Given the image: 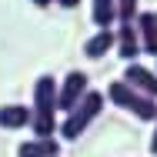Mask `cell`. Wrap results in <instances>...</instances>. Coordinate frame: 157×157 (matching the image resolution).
I'll use <instances>...</instances> for the list:
<instances>
[{
	"mask_svg": "<svg viewBox=\"0 0 157 157\" xmlns=\"http://www.w3.org/2000/svg\"><path fill=\"white\" fill-rule=\"evenodd\" d=\"M57 97H60V84L54 74H40L33 80V100H30V130L33 137H54L57 124Z\"/></svg>",
	"mask_w": 157,
	"mask_h": 157,
	"instance_id": "6da1fadb",
	"label": "cell"
},
{
	"mask_svg": "<svg viewBox=\"0 0 157 157\" xmlns=\"http://www.w3.org/2000/svg\"><path fill=\"white\" fill-rule=\"evenodd\" d=\"M104 94H107V100H110L114 107L134 114L137 121H151V124L157 121V100H154V97H147V94H140V90L130 87L127 80H114V84H107Z\"/></svg>",
	"mask_w": 157,
	"mask_h": 157,
	"instance_id": "7a4b0ae2",
	"label": "cell"
},
{
	"mask_svg": "<svg viewBox=\"0 0 157 157\" xmlns=\"http://www.w3.org/2000/svg\"><path fill=\"white\" fill-rule=\"evenodd\" d=\"M104 104H107V94H100V90H90V94L84 97L67 117L60 121V137L63 140H77L87 127L94 124L97 117H100V110H104Z\"/></svg>",
	"mask_w": 157,
	"mask_h": 157,
	"instance_id": "3957f363",
	"label": "cell"
},
{
	"mask_svg": "<svg viewBox=\"0 0 157 157\" xmlns=\"http://www.w3.org/2000/svg\"><path fill=\"white\" fill-rule=\"evenodd\" d=\"M90 94V80H87V74L84 70H70L67 77L60 80V97H57V107H60L63 114H70L84 97Z\"/></svg>",
	"mask_w": 157,
	"mask_h": 157,
	"instance_id": "277c9868",
	"label": "cell"
},
{
	"mask_svg": "<svg viewBox=\"0 0 157 157\" xmlns=\"http://www.w3.org/2000/svg\"><path fill=\"white\" fill-rule=\"evenodd\" d=\"M124 80L130 84V87H137L140 94H147V97H154V100H157V70L144 67V63H127Z\"/></svg>",
	"mask_w": 157,
	"mask_h": 157,
	"instance_id": "5b68a950",
	"label": "cell"
},
{
	"mask_svg": "<svg viewBox=\"0 0 157 157\" xmlns=\"http://www.w3.org/2000/svg\"><path fill=\"white\" fill-rule=\"evenodd\" d=\"M134 27H137V37H140V50L157 57V10H140Z\"/></svg>",
	"mask_w": 157,
	"mask_h": 157,
	"instance_id": "8992f818",
	"label": "cell"
},
{
	"mask_svg": "<svg viewBox=\"0 0 157 157\" xmlns=\"http://www.w3.org/2000/svg\"><path fill=\"white\" fill-rule=\"evenodd\" d=\"M117 54H121L127 63H137V54H144V50H140V37H137V27H134V24L117 27Z\"/></svg>",
	"mask_w": 157,
	"mask_h": 157,
	"instance_id": "52a82bcc",
	"label": "cell"
},
{
	"mask_svg": "<svg viewBox=\"0 0 157 157\" xmlns=\"http://www.w3.org/2000/svg\"><path fill=\"white\" fill-rule=\"evenodd\" d=\"M0 127H3V130L30 127V107H27V104H3V107H0Z\"/></svg>",
	"mask_w": 157,
	"mask_h": 157,
	"instance_id": "ba28073f",
	"label": "cell"
},
{
	"mask_svg": "<svg viewBox=\"0 0 157 157\" xmlns=\"http://www.w3.org/2000/svg\"><path fill=\"white\" fill-rule=\"evenodd\" d=\"M60 144L54 137H30L17 147V157H57Z\"/></svg>",
	"mask_w": 157,
	"mask_h": 157,
	"instance_id": "9c48e42d",
	"label": "cell"
},
{
	"mask_svg": "<svg viewBox=\"0 0 157 157\" xmlns=\"http://www.w3.org/2000/svg\"><path fill=\"white\" fill-rule=\"evenodd\" d=\"M110 47H117V30H97L87 44H84V57L87 60H100Z\"/></svg>",
	"mask_w": 157,
	"mask_h": 157,
	"instance_id": "30bf717a",
	"label": "cell"
},
{
	"mask_svg": "<svg viewBox=\"0 0 157 157\" xmlns=\"http://www.w3.org/2000/svg\"><path fill=\"white\" fill-rule=\"evenodd\" d=\"M90 20L97 30H110V24H117V0H90Z\"/></svg>",
	"mask_w": 157,
	"mask_h": 157,
	"instance_id": "8fae6325",
	"label": "cell"
},
{
	"mask_svg": "<svg viewBox=\"0 0 157 157\" xmlns=\"http://www.w3.org/2000/svg\"><path fill=\"white\" fill-rule=\"evenodd\" d=\"M137 13H140V3L137 0H117V24H137Z\"/></svg>",
	"mask_w": 157,
	"mask_h": 157,
	"instance_id": "7c38bea8",
	"label": "cell"
},
{
	"mask_svg": "<svg viewBox=\"0 0 157 157\" xmlns=\"http://www.w3.org/2000/svg\"><path fill=\"white\" fill-rule=\"evenodd\" d=\"M54 3L63 7V10H77V3H80V0H54Z\"/></svg>",
	"mask_w": 157,
	"mask_h": 157,
	"instance_id": "4fadbf2b",
	"label": "cell"
},
{
	"mask_svg": "<svg viewBox=\"0 0 157 157\" xmlns=\"http://www.w3.org/2000/svg\"><path fill=\"white\" fill-rule=\"evenodd\" d=\"M33 7H37V10H47V7H50V3H54V0H30Z\"/></svg>",
	"mask_w": 157,
	"mask_h": 157,
	"instance_id": "5bb4252c",
	"label": "cell"
},
{
	"mask_svg": "<svg viewBox=\"0 0 157 157\" xmlns=\"http://www.w3.org/2000/svg\"><path fill=\"white\" fill-rule=\"evenodd\" d=\"M151 151L157 154V121H154V134H151Z\"/></svg>",
	"mask_w": 157,
	"mask_h": 157,
	"instance_id": "9a60e30c",
	"label": "cell"
}]
</instances>
